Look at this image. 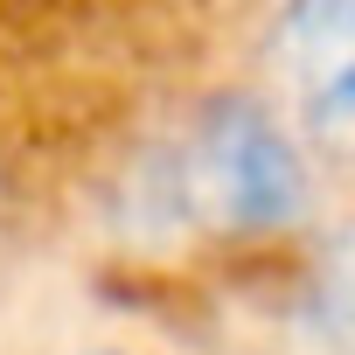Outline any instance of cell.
Returning a JSON list of instances; mask_svg holds the SVG:
<instances>
[{
  "instance_id": "obj_1",
  "label": "cell",
  "mask_w": 355,
  "mask_h": 355,
  "mask_svg": "<svg viewBox=\"0 0 355 355\" xmlns=\"http://www.w3.org/2000/svg\"><path fill=\"white\" fill-rule=\"evenodd\" d=\"M153 202L174 223H202L223 237H265L306 209V160L265 105L223 98L160 153Z\"/></svg>"
},
{
  "instance_id": "obj_2",
  "label": "cell",
  "mask_w": 355,
  "mask_h": 355,
  "mask_svg": "<svg viewBox=\"0 0 355 355\" xmlns=\"http://www.w3.org/2000/svg\"><path fill=\"white\" fill-rule=\"evenodd\" d=\"M286 49L300 84V125L313 132V146L355 160V8L286 15Z\"/></svg>"
},
{
  "instance_id": "obj_3",
  "label": "cell",
  "mask_w": 355,
  "mask_h": 355,
  "mask_svg": "<svg viewBox=\"0 0 355 355\" xmlns=\"http://www.w3.org/2000/svg\"><path fill=\"white\" fill-rule=\"evenodd\" d=\"M306 313L341 355H355V223L327 237V251L313 265V286H306Z\"/></svg>"
}]
</instances>
